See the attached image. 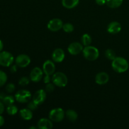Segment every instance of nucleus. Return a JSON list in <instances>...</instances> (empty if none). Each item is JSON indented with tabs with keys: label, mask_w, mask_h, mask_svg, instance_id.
<instances>
[{
	"label": "nucleus",
	"mask_w": 129,
	"mask_h": 129,
	"mask_svg": "<svg viewBox=\"0 0 129 129\" xmlns=\"http://www.w3.org/2000/svg\"><path fill=\"white\" fill-rule=\"evenodd\" d=\"M5 96H6L5 93H3V92H1V93H0V101H2Z\"/></svg>",
	"instance_id": "c9c22d12"
},
{
	"label": "nucleus",
	"mask_w": 129,
	"mask_h": 129,
	"mask_svg": "<svg viewBox=\"0 0 129 129\" xmlns=\"http://www.w3.org/2000/svg\"><path fill=\"white\" fill-rule=\"evenodd\" d=\"M10 71L12 73H15L17 71V65L15 64V65H12L10 68Z\"/></svg>",
	"instance_id": "473e14b6"
},
{
	"label": "nucleus",
	"mask_w": 129,
	"mask_h": 129,
	"mask_svg": "<svg viewBox=\"0 0 129 129\" xmlns=\"http://www.w3.org/2000/svg\"><path fill=\"white\" fill-rule=\"evenodd\" d=\"M64 23L59 18H53L48 22L47 28L52 31H57L62 29Z\"/></svg>",
	"instance_id": "9d476101"
},
{
	"label": "nucleus",
	"mask_w": 129,
	"mask_h": 129,
	"mask_svg": "<svg viewBox=\"0 0 129 129\" xmlns=\"http://www.w3.org/2000/svg\"><path fill=\"white\" fill-rule=\"evenodd\" d=\"M5 123V118L1 115H0V127H2Z\"/></svg>",
	"instance_id": "f704fd0d"
},
{
	"label": "nucleus",
	"mask_w": 129,
	"mask_h": 129,
	"mask_svg": "<svg viewBox=\"0 0 129 129\" xmlns=\"http://www.w3.org/2000/svg\"><path fill=\"white\" fill-rule=\"evenodd\" d=\"M79 0H62V5L67 9H73L79 5Z\"/></svg>",
	"instance_id": "a211bd4d"
},
{
	"label": "nucleus",
	"mask_w": 129,
	"mask_h": 129,
	"mask_svg": "<svg viewBox=\"0 0 129 129\" xmlns=\"http://www.w3.org/2000/svg\"><path fill=\"white\" fill-rule=\"evenodd\" d=\"M3 49V43L2 40H0V52L2 51Z\"/></svg>",
	"instance_id": "e433bc0d"
},
{
	"label": "nucleus",
	"mask_w": 129,
	"mask_h": 129,
	"mask_svg": "<svg viewBox=\"0 0 129 129\" xmlns=\"http://www.w3.org/2000/svg\"><path fill=\"white\" fill-rule=\"evenodd\" d=\"M8 80V76L6 73L0 70V87L5 85Z\"/></svg>",
	"instance_id": "a878e982"
},
{
	"label": "nucleus",
	"mask_w": 129,
	"mask_h": 129,
	"mask_svg": "<svg viewBox=\"0 0 129 129\" xmlns=\"http://www.w3.org/2000/svg\"><path fill=\"white\" fill-rule=\"evenodd\" d=\"M5 111V105L2 102L0 101V115L2 114Z\"/></svg>",
	"instance_id": "72a5a7b5"
},
{
	"label": "nucleus",
	"mask_w": 129,
	"mask_h": 129,
	"mask_svg": "<svg viewBox=\"0 0 129 129\" xmlns=\"http://www.w3.org/2000/svg\"><path fill=\"white\" fill-rule=\"evenodd\" d=\"M123 0H107L106 4L110 8L115 9L120 7L123 3Z\"/></svg>",
	"instance_id": "aec40b11"
},
{
	"label": "nucleus",
	"mask_w": 129,
	"mask_h": 129,
	"mask_svg": "<svg viewBox=\"0 0 129 129\" xmlns=\"http://www.w3.org/2000/svg\"><path fill=\"white\" fill-rule=\"evenodd\" d=\"M42 70L45 74L52 76L55 71V65L54 62L53 60H47L43 64Z\"/></svg>",
	"instance_id": "f8f14e48"
},
{
	"label": "nucleus",
	"mask_w": 129,
	"mask_h": 129,
	"mask_svg": "<svg viewBox=\"0 0 129 129\" xmlns=\"http://www.w3.org/2000/svg\"><path fill=\"white\" fill-rule=\"evenodd\" d=\"M112 69L117 73H123L128 69V62L125 58L122 57H116L112 62Z\"/></svg>",
	"instance_id": "f257e3e1"
},
{
	"label": "nucleus",
	"mask_w": 129,
	"mask_h": 129,
	"mask_svg": "<svg viewBox=\"0 0 129 129\" xmlns=\"http://www.w3.org/2000/svg\"><path fill=\"white\" fill-rule=\"evenodd\" d=\"M39 105H38L36 103H35L34 101L31 100L29 102H28V105H27V108H29L30 110H31V111H34L35 110H37L39 107Z\"/></svg>",
	"instance_id": "cd10ccee"
},
{
	"label": "nucleus",
	"mask_w": 129,
	"mask_h": 129,
	"mask_svg": "<svg viewBox=\"0 0 129 129\" xmlns=\"http://www.w3.org/2000/svg\"><path fill=\"white\" fill-rule=\"evenodd\" d=\"M15 86L13 83H8L6 86V91L8 93H12L15 91Z\"/></svg>",
	"instance_id": "c756f323"
},
{
	"label": "nucleus",
	"mask_w": 129,
	"mask_h": 129,
	"mask_svg": "<svg viewBox=\"0 0 129 129\" xmlns=\"http://www.w3.org/2000/svg\"><path fill=\"white\" fill-rule=\"evenodd\" d=\"M66 116L67 118L71 122H75L78 119V117L77 112L72 109H69L66 112Z\"/></svg>",
	"instance_id": "6ab92c4d"
},
{
	"label": "nucleus",
	"mask_w": 129,
	"mask_h": 129,
	"mask_svg": "<svg viewBox=\"0 0 129 129\" xmlns=\"http://www.w3.org/2000/svg\"><path fill=\"white\" fill-rule=\"evenodd\" d=\"M30 62H31V59L30 56L26 54H20L15 59L16 64L18 67H20L21 68H26L28 66L30 65Z\"/></svg>",
	"instance_id": "0eeeda50"
},
{
	"label": "nucleus",
	"mask_w": 129,
	"mask_h": 129,
	"mask_svg": "<svg viewBox=\"0 0 129 129\" xmlns=\"http://www.w3.org/2000/svg\"><path fill=\"white\" fill-rule=\"evenodd\" d=\"M83 45L78 42H74L69 44L68 47V51L71 55H77L83 52Z\"/></svg>",
	"instance_id": "1a4fd4ad"
},
{
	"label": "nucleus",
	"mask_w": 129,
	"mask_h": 129,
	"mask_svg": "<svg viewBox=\"0 0 129 129\" xmlns=\"http://www.w3.org/2000/svg\"><path fill=\"white\" fill-rule=\"evenodd\" d=\"M37 127L40 129H51L53 127L52 121L50 118H40L37 122Z\"/></svg>",
	"instance_id": "dca6fc26"
},
{
	"label": "nucleus",
	"mask_w": 129,
	"mask_h": 129,
	"mask_svg": "<svg viewBox=\"0 0 129 129\" xmlns=\"http://www.w3.org/2000/svg\"><path fill=\"white\" fill-rule=\"evenodd\" d=\"M109 75L105 72H100L95 77V82L98 85H104L109 81Z\"/></svg>",
	"instance_id": "4468645a"
},
{
	"label": "nucleus",
	"mask_w": 129,
	"mask_h": 129,
	"mask_svg": "<svg viewBox=\"0 0 129 129\" xmlns=\"http://www.w3.org/2000/svg\"><path fill=\"white\" fill-rule=\"evenodd\" d=\"M6 112H7L8 114L10 115H15L18 113V109L16 106L11 105L8 106L7 108H6Z\"/></svg>",
	"instance_id": "b1692460"
},
{
	"label": "nucleus",
	"mask_w": 129,
	"mask_h": 129,
	"mask_svg": "<svg viewBox=\"0 0 129 129\" xmlns=\"http://www.w3.org/2000/svg\"><path fill=\"white\" fill-rule=\"evenodd\" d=\"M95 2L99 6H103L106 4L107 0H95Z\"/></svg>",
	"instance_id": "2f4dec72"
},
{
	"label": "nucleus",
	"mask_w": 129,
	"mask_h": 129,
	"mask_svg": "<svg viewBox=\"0 0 129 129\" xmlns=\"http://www.w3.org/2000/svg\"><path fill=\"white\" fill-rule=\"evenodd\" d=\"M29 82H30V79L28 77L23 76L20 78L18 81V84L21 86H25L29 84Z\"/></svg>",
	"instance_id": "bb28decb"
},
{
	"label": "nucleus",
	"mask_w": 129,
	"mask_h": 129,
	"mask_svg": "<svg viewBox=\"0 0 129 129\" xmlns=\"http://www.w3.org/2000/svg\"><path fill=\"white\" fill-rule=\"evenodd\" d=\"M83 54L84 57L89 61L96 60L100 55V52L96 47L91 45L84 47L83 50Z\"/></svg>",
	"instance_id": "f03ea898"
},
{
	"label": "nucleus",
	"mask_w": 129,
	"mask_h": 129,
	"mask_svg": "<svg viewBox=\"0 0 129 129\" xmlns=\"http://www.w3.org/2000/svg\"><path fill=\"white\" fill-rule=\"evenodd\" d=\"M52 81L56 86L64 88L68 84V77L64 73L57 72L52 75Z\"/></svg>",
	"instance_id": "7ed1b4c3"
},
{
	"label": "nucleus",
	"mask_w": 129,
	"mask_h": 129,
	"mask_svg": "<svg viewBox=\"0 0 129 129\" xmlns=\"http://www.w3.org/2000/svg\"><path fill=\"white\" fill-rule=\"evenodd\" d=\"M51 76L47 75V74H45V76L43 78V81L45 84H47V83H50V81H52Z\"/></svg>",
	"instance_id": "7c9ffc66"
},
{
	"label": "nucleus",
	"mask_w": 129,
	"mask_h": 129,
	"mask_svg": "<svg viewBox=\"0 0 129 129\" xmlns=\"http://www.w3.org/2000/svg\"><path fill=\"white\" fill-rule=\"evenodd\" d=\"M15 98L11 95H6V96L4 98V99L2 100V102L4 103V105L6 106H10L11 105H13L15 103Z\"/></svg>",
	"instance_id": "4be33fe9"
},
{
	"label": "nucleus",
	"mask_w": 129,
	"mask_h": 129,
	"mask_svg": "<svg viewBox=\"0 0 129 129\" xmlns=\"http://www.w3.org/2000/svg\"><path fill=\"white\" fill-rule=\"evenodd\" d=\"M65 115V112L62 108H55L50 111L49 118L54 122H60L64 120Z\"/></svg>",
	"instance_id": "20e7f679"
},
{
	"label": "nucleus",
	"mask_w": 129,
	"mask_h": 129,
	"mask_svg": "<svg viewBox=\"0 0 129 129\" xmlns=\"http://www.w3.org/2000/svg\"><path fill=\"white\" fill-rule=\"evenodd\" d=\"M44 71L39 67H35L32 70L30 74V79L34 83H38L40 81L44 78Z\"/></svg>",
	"instance_id": "6e6552de"
},
{
	"label": "nucleus",
	"mask_w": 129,
	"mask_h": 129,
	"mask_svg": "<svg viewBox=\"0 0 129 129\" xmlns=\"http://www.w3.org/2000/svg\"><path fill=\"white\" fill-rule=\"evenodd\" d=\"M47 98L46 91L44 89H39L32 96V100L38 105H40L45 102Z\"/></svg>",
	"instance_id": "9b49d317"
},
{
	"label": "nucleus",
	"mask_w": 129,
	"mask_h": 129,
	"mask_svg": "<svg viewBox=\"0 0 129 129\" xmlns=\"http://www.w3.org/2000/svg\"><path fill=\"white\" fill-rule=\"evenodd\" d=\"M65 52L60 48H57L53 51L52 54V59L54 62H62L65 59Z\"/></svg>",
	"instance_id": "ddd939ff"
},
{
	"label": "nucleus",
	"mask_w": 129,
	"mask_h": 129,
	"mask_svg": "<svg viewBox=\"0 0 129 129\" xmlns=\"http://www.w3.org/2000/svg\"><path fill=\"white\" fill-rule=\"evenodd\" d=\"M105 55L108 60H113L116 58V53L113 50L111 49H108L105 50Z\"/></svg>",
	"instance_id": "5701e85b"
},
{
	"label": "nucleus",
	"mask_w": 129,
	"mask_h": 129,
	"mask_svg": "<svg viewBox=\"0 0 129 129\" xmlns=\"http://www.w3.org/2000/svg\"><path fill=\"white\" fill-rule=\"evenodd\" d=\"M14 57L8 51H1L0 52V66L3 67H10L13 63Z\"/></svg>",
	"instance_id": "423d86ee"
},
{
	"label": "nucleus",
	"mask_w": 129,
	"mask_h": 129,
	"mask_svg": "<svg viewBox=\"0 0 129 129\" xmlns=\"http://www.w3.org/2000/svg\"><path fill=\"white\" fill-rule=\"evenodd\" d=\"M122 30V25L118 21H112L107 26V31L111 34H117Z\"/></svg>",
	"instance_id": "2eb2a0df"
},
{
	"label": "nucleus",
	"mask_w": 129,
	"mask_h": 129,
	"mask_svg": "<svg viewBox=\"0 0 129 129\" xmlns=\"http://www.w3.org/2000/svg\"><path fill=\"white\" fill-rule=\"evenodd\" d=\"M38 127H34V126H33V127H30V129H36V128H37Z\"/></svg>",
	"instance_id": "4c0bfd02"
},
{
	"label": "nucleus",
	"mask_w": 129,
	"mask_h": 129,
	"mask_svg": "<svg viewBox=\"0 0 129 129\" xmlns=\"http://www.w3.org/2000/svg\"><path fill=\"white\" fill-rule=\"evenodd\" d=\"M62 30L66 33H71L74 31V26L71 23H66L64 24L62 26Z\"/></svg>",
	"instance_id": "393cba45"
},
{
	"label": "nucleus",
	"mask_w": 129,
	"mask_h": 129,
	"mask_svg": "<svg viewBox=\"0 0 129 129\" xmlns=\"http://www.w3.org/2000/svg\"><path fill=\"white\" fill-rule=\"evenodd\" d=\"M16 102L20 103H26L30 101L32 98L31 93L26 89H21L16 92L15 95Z\"/></svg>",
	"instance_id": "39448f33"
},
{
	"label": "nucleus",
	"mask_w": 129,
	"mask_h": 129,
	"mask_svg": "<svg viewBox=\"0 0 129 129\" xmlns=\"http://www.w3.org/2000/svg\"><path fill=\"white\" fill-rule=\"evenodd\" d=\"M20 115L24 120H30L33 118V112L29 108H23L20 110Z\"/></svg>",
	"instance_id": "f3484780"
},
{
	"label": "nucleus",
	"mask_w": 129,
	"mask_h": 129,
	"mask_svg": "<svg viewBox=\"0 0 129 129\" xmlns=\"http://www.w3.org/2000/svg\"><path fill=\"white\" fill-rule=\"evenodd\" d=\"M45 91L48 92V93H52L55 90V84L54 83H49L46 84L45 86Z\"/></svg>",
	"instance_id": "c85d7f7f"
},
{
	"label": "nucleus",
	"mask_w": 129,
	"mask_h": 129,
	"mask_svg": "<svg viewBox=\"0 0 129 129\" xmlns=\"http://www.w3.org/2000/svg\"><path fill=\"white\" fill-rule=\"evenodd\" d=\"M92 39L91 37L88 34H84L82 35L81 37V44H83V46H88L90 45L91 44Z\"/></svg>",
	"instance_id": "412c9836"
}]
</instances>
